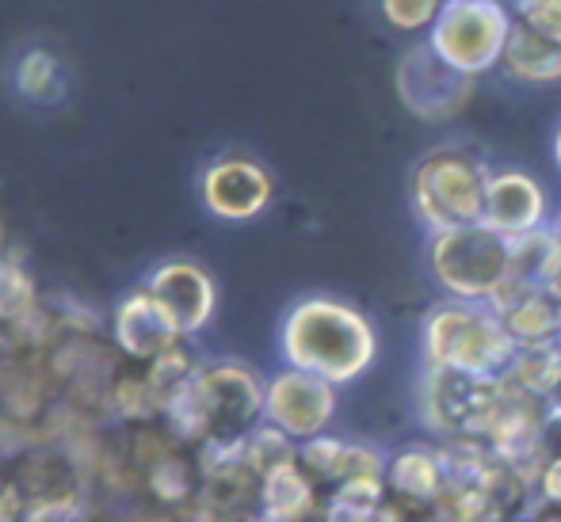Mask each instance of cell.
Segmentation results:
<instances>
[{"label":"cell","mask_w":561,"mask_h":522,"mask_svg":"<svg viewBox=\"0 0 561 522\" xmlns=\"http://www.w3.org/2000/svg\"><path fill=\"white\" fill-rule=\"evenodd\" d=\"M279 339L287 367L325 378L336 390L359 382L378 359L370 316L340 298H302L283 321Z\"/></svg>","instance_id":"obj_1"},{"label":"cell","mask_w":561,"mask_h":522,"mask_svg":"<svg viewBox=\"0 0 561 522\" xmlns=\"http://www.w3.org/2000/svg\"><path fill=\"white\" fill-rule=\"evenodd\" d=\"M519 347L508 336L504 321L489 302H458L439 298L421 324V359L424 370L496 382L512 370Z\"/></svg>","instance_id":"obj_2"},{"label":"cell","mask_w":561,"mask_h":522,"mask_svg":"<svg viewBox=\"0 0 561 522\" xmlns=\"http://www.w3.org/2000/svg\"><path fill=\"white\" fill-rule=\"evenodd\" d=\"M264 393L267 385L256 378V370L241 362H210L195 370L184 393L164 413L184 439L203 446H237L264 419Z\"/></svg>","instance_id":"obj_3"},{"label":"cell","mask_w":561,"mask_h":522,"mask_svg":"<svg viewBox=\"0 0 561 522\" xmlns=\"http://www.w3.org/2000/svg\"><path fill=\"white\" fill-rule=\"evenodd\" d=\"M489 176L493 169L473 149L436 146L409 172V207L428 236L478 225L485 218Z\"/></svg>","instance_id":"obj_4"},{"label":"cell","mask_w":561,"mask_h":522,"mask_svg":"<svg viewBox=\"0 0 561 522\" xmlns=\"http://www.w3.org/2000/svg\"><path fill=\"white\" fill-rule=\"evenodd\" d=\"M428 271L444 298L493 302L512 279V241L485 221L428 236Z\"/></svg>","instance_id":"obj_5"},{"label":"cell","mask_w":561,"mask_h":522,"mask_svg":"<svg viewBox=\"0 0 561 522\" xmlns=\"http://www.w3.org/2000/svg\"><path fill=\"white\" fill-rule=\"evenodd\" d=\"M512 23L516 12L508 0H447L436 27L428 31V43L447 66L478 81L501 69Z\"/></svg>","instance_id":"obj_6"},{"label":"cell","mask_w":561,"mask_h":522,"mask_svg":"<svg viewBox=\"0 0 561 522\" xmlns=\"http://www.w3.org/2000/svg\"><path fill=\"white\" fill-rule=\"evenodd\" d=\"M340 408V390L333 382L306 370H279L264 393V424L283 431L290 442H313L329 434Z\"/></svg>","instance_id":"obj_7"},{"label":"cell","mask_w":561,"mask_h":522,"mask_svg":"<svg viewBox=\"0 0 561 522\" xmlns=\"http://www.w3.org/2000/svg\"><path fill=\"white\" fill-rule=\"evenodd\" d=\"M473 96V77L458 73L447 66L432 43H413L398 61V100L405 104L409 115L424 118V123H447L458 111L470 104Z\"/></svg>","instance_id":"obj_8"},{"label":"cell","mask_w":561,"mask_h":522,"mask_svg":"<svg viewBox=\"0 0 561 522\" xmlns=\"http://www.w3.org/2000/svg\"><path fill=\"white\" fill-rule=\"evenodd\" d=\"M485 390L489 382L444 374V370H421V382H416V416H421L424 431H432L439 442H470Z\"/></svg>","instance_id":"obj_9"},{"label":"cell","mask_w":561,"mask_h":522,"mask_svg":"<svg viewBox=\"0 0 561 522\" xmlns=\"http://www.w3.org/2000/svg\"><path fill=\"white\" fill-rule=\"evenodd\" d=\"M481 221L501 236H508V241L550 229L554 225L550 221V192L542 187V179H535L524 169H493L485 192V218Z\"/></svg>","instance_id":"obj_10"},{"label":"cell","mask_w":561,"mask_h":522,"mask_svg":"<svg viewBox=\"0 0 561 522\" xmlns=\"http://www.w3.org/2000/svg\"><path fill=\"white\" fill-rule=\"evenodd\" d=\"M272 176L244 156H226V161L210 164L207 176H203L207 210L226 221H249L264 213L267 202H272Z\"/></svg>","instance_id":"obj_11"},{"label":"cell","mask_w":561,"mask_h":522,"mask_svg":"<svg viewBox=\"0 0 561 522\" xmlns=\"http://www.w3.org/2000/svg\"><path fill=\"white\" fill-rule=\"evenodd\" d=\"M180 336H192L215 313V282L195 264H164L146 290Z\"/></svg>","instance_id":"obj_12"},{"label":"cell","mask_w":561,"mask_h":522,"mask_svg":"<svg viewBox=\"0 0 561 522\" xmlns=\"http://www.w3.org/2000/svg\"><path fill=\"white\" fill-rule=\"evenodd\" d=\"M496 316L504 321L508 336L516 339V347H542L558 344L561 332V302L547 294L535 282H504L501 294L489 302Z\"/></svg>","instance_id":"obj_13"},{"label":"cell","mask_w":561,"mask_h":522,"mask_svg":"<svg viewBox=\"0 0 561 522\" xmlns=\"http://www.w3.org/2000/svg\"><path fill=\"white\" fill-rule=\"evenodd\" d=\"M386 488L398 500H409L416 508H436L439 496L447 488V454L444 446H428V442H413L401 446L386 462Z\"/></svg>","instance_id":"obj_14"},{"label":"cell","mask_w":561,"mask_h":522,"mask_svg":"<svg viewBox=\"0 0 561 522\" xmlns=\"http://www.w3.org/2000/svg\"><path fill=\"white\" fill-rule=\"evenodd\" d=\"M501 73L516 84H531V89H547L561 81V38L542 35L527 20L512 23L508 46H504Z\"/></svg>","instance_id":"obj_15"},{"label":"cell","mask_w":561,"mask_h":522,"mask_svg":"<svg viewBox=\"0 0 561 522\" xmlns=\"http://www.w3.org/2000/svg\"><path fill=\"white\" fill-rule=\"evenodd\" d=\"M115 336L123 344L126 355L134 359H164L169 351H176L180 332L172 328V321L161 313V305L153 302L149 294H134L123 302V310L115 316Z\"/></svg>","instance_id":"obj_16"},{"label":"cell","mask_w":561,"mask_h":522,"mask_svg":"<svg viewBox=\"0 0 561 522\" xmlns=\"http://www.w3.org/2000/svg\"><path fill=\"white\" fill-rule=\"evenodd\" d=\"M508 378L519 385V390H527V393H535V397L547 401L550 393L561 385V347L558 344L519 347Z\"/></svg>","instance_id":"obj_17"},{"label":"cell","mask_w":561,"mask_h":522,"mask_svg":"<svg viewBox=\"0 0 561 522\" xmlns=\"http://www.w3.org/2000/svg\"><path fill=\"white\" fill-rule=\"evenodd\" d=\"M447 0H378V12L401 35H428Z\"/></svg>","instance_id":"obj_18"},{"label":"cell","mask_w":561,"mask_h":522,"mask_svg":"<svg viewBox=\"0 0 561 522\" xmlns=\"http://www.w3.org/2000/svg\"><path fill=\"white\" fill-rule=\"evenodd\" d=\"M31 313V282L15 264L0 259V321H23Z\"/></svg>","instance_id":"obj_19"},{"label":"cell","mask_w":561,"mask_h":522,"mask_svg":"<svg viewBox=\"0 0 561 522\" xmlns=\"http://www.w3.org/2000/svg\"><path fill=\"white\" fill-rule=\"evenodd\" d=\"M20 89L27 92V96H35V100H46L54 92V77H58V66H54V58L50 54H43V50H31L27 58L20 61Z\"/></svg>","instance_id":"obj_20"},{"label":"cell","mask_w":561,"mask_h":522,"mask_svg":"<svg viewBox=\"0 0 561 522\" xmlns=\"http://www.w3.org/2000/svg\"><path fill=\"white\" fill-rule=\"evenodd\" d=\"M539 287L547 290L554 302H561V233L554 229V241H550V252L542 259V271H539Z\"/></svg>","instance_id":"obj_21"},{"label":"cell","mask_w":561,"mask_h":522,"mask_svg":"<svg viewBox=\"0 0 561 522\" xmlns=\"http://www.w3.org/2000/svg\"><path fill=\"white\" fill-rule=\"evenodd\" d=\"M524 522H561V508H554V503H535L531 515Z\"/></svg>","instance_id":"obj_22"},{"label":"cell","mask_w":561,"mask_h":522,"mask_svg":"<svg viewBox=\"0 0 561 522\" xmlns=\"http://www.w3.org/2000/svg\"><path fill=\"white\" fill-rule=\"evenodd\" d=\"M539 4H561V0H512V12H527V8H539Z\"/></svg>","instance_id":"obj_23"},{"label":"cell","mask_w":561,"mask_h":522,"mask_svg":"<svg viewBox=\"0 0 561 522\" xmlns=\"http://www.w3.org/2000/svg\"><path fill=\"white\" fill-rule=\"evenodd\" d=\"M554 161H558V172H561V123H558V130H554Z\"/></svg>","instance_id":"obj_24"},{"label":"cell","mask_w":561,"mask_h":522,"mask_svg":"<svg viewBox=\"0 0 561 522\" xmlns=\"http://www.w3.org/2000/svg\"><path fill=\"white\" fill-rule=\"evenodd\" d=\"M554 229H558V233H561V213H558V221H554Z\"/></svg>","instance_id":"obj_25"},{"label":"cell","mask_w":561,"mask_h":522,"mask_svg":"<svg viewBox=\"0 0 561 522\" xmlns=\"http://www.w3.org/2000/svg\"><path fill=\"white\" fill-rule=\"evenodd\" d=\"M558 347H561V332H558Z\"/></svg>","instance_id":"obj_26"}]
</instances>
